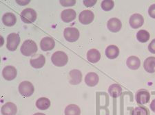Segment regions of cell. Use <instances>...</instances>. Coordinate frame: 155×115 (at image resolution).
<instances>
[{
    "instance_id": "obj_1",
    "label": "cell",
    "mask_w": 155,
    "mask_h": 115,
    "mask_svg": "<svg viewBox=\"0 0 155 115\" xmlns=\"http://www.w3.org/2000/svg\"><path fill=\"white\" fill-rule=\"evenodd\" d=\"M37 49H38V47H37L36 42L32 40L25 41L20 48L21 54L25 56H33L37 51Z\"/></svg>"
},
{
    "instance_id": "obj_2",
    "label": "cell",
    "mask_w": 155,
    "mask_h": 115,
    "mask_svg": "<svg viewBox=\"0 0 155 115\" xmlns=\"http://www.w3.org/2000/svg\"><path fill=\"white\" fill-rule=\"evenodd\" d=\"M51 61L57 67H64L68 63V57L65 52L58 51L52 54Z\"/></svg>"
},
{
    "instance_id": "obj_3",
    "label": "cell",
    "mask_w": 155,
    "mask_h": 115,
    "mask_svg": "<svg viewBox=\"0 0 155 115\" xmlns=\"http://www.w3.org/2000/svg\"><path fill=\"white\" fill-rule=\"evenodd\" d=\"M34 86L29 81H24L19 85V92L23 97H31L34 93Z\"/></svg>"
},
{
    "instance_id": "obj_4",
    "label": "cell",
    "mask_w": 155,
    "mask_h": 115,
    "mask_svg": "<svg viewBox=\"0 0 155 115\" xmlns=\"http://www.w3.org/2000/svg\"><path fill=\"white\" fill-rule=\"evenodd\" d=\"M20 42V37L19 34L11 33L7 37L6 48L9 51H14L17 49Z\"/></svg>"
},
{
    "instance_id": "obj_5",
    "label": "cell",
    "mask_w": 155,
    "mask_h": 115,
    "mask_svg": "<svg viewBox=\"0 0 155 115\" xmlns=\"http://www.w3.org/2000/svg\"><path fill=\"white\" fill-rule=\"evenodd\" d=\"M20 16L25 23H32L37 19V12L32 8H26L21 12Z\"/></svg>"
},
{
    "instance_id": "obj_6",
    "label": "cell",
    "mask_w": 155,
    "mask_h": 115,
    "mask_svg": "<svg viewBox=\"0 0 155 115\" xmlns=\"http://www.w3.org/2000/svg\"><path fill=\"white\" fill-rule=\"evenodd\" d=\"M64 38L68 42H73L79 38V32L76 27H67L64 32Z\"/></svg>"
},
{
    "instance_id": "obj_7",
    "label": "cell",
    "mask_w": 155,
    "mask_h": 115,
    "mask_svg": "<svg viewBox=\"0 0 155 115\" xmlns=\"http://www.w3.org/2000/svg\"><path fill=\"white\" fill-rule=\"evenodd\" d=\"M137 103L139 105H144L149 102L150 99V94L146 89H141L137 92L135 95Z\"/></svg>"
},
{
    "instance_id": "obj_8",
    "label": "cell",
    "mask_w": 155,
    "mask_h": 115,
    "mask_svg": "<svg viewBox=\"0 0 155 115\" xmlns=\"http://www.w3.org/2000/svg\"><path fill=\"white\" fill-rule=\"evenodd\" d=\"M94 19V14L91 11H82L79 14V22L84 25H88L91 23Z\"/></svg>"
},
{
    "instance_id": "obj_9",
    "label": "cell",
    "mask_w": 155,
    "mask_h": 115,
    "mask_svg": "<svg viewBox=\"0 0 155 115\" xmlns=\"http://www.w3.org/2000/svg\"><path fill=\"white\" fill-rule=\"evenodd\" d=\"M2 76L6 80L11 81L17 76V71L13 66H6L2 70Z\"/></svg>"
},
{
    "instance_id": "obj_10",
    "label": "cell",
    "mask_w": 155,
    "mask_h": 115,
    "mask_svg": "<svg viewBox=\"0 0 155 115\" xmlns=\"http://www.w3.org/2000/svg\"><path fill=\"white\" fill-rule=\"evenodd\" d=\"M129 23L131 27L134 29H137L141 27L144 23V18L141 14L135 13L130 17L129 20Z\"/></svg>"
},
{
    "instance_id": "obj_11",
    "label": "cell",
    "mask_w": 155,
    "mask_h": 115,
    "mask_svg": "<svg viewBox=\"0 0 155 115\" xmlns=\"http://www.w3.org/2000/svg\"><path fill=\"white\" fill-rule=\"evenodd\" d=\"M54 46H55V42H54V39L51 38V37H44V38L41 39V42H40L41 49L44 51H51L52 49H53Z\"/></svg>"
},
{
    "instance_id": "obj_12",
    "label": "cell",
    "mask_w": 155,
    "mask_h": 115,
    "mask_svg": "<svg viewBox=\"0 0 155 115\" xmlns=\"http://www.w3.org/2000/svg\"><path fill=\"white\" fill-rule=\"evenodd\" d=\"M2 115H16L17 112V106L12 102H7L2 107Z\"/></svg>"
},
{
    "instance_id": "obj_13",
    "label": "cell",
    "mask_w": 155,
    "mask_h": 115,
    "mask_svg": "<svg viewBox=\"0 0 155 115\" xmlns=\"http://www.w3.org/2000/svg\"><path fill=\"white\" fill-rule=\"evenodd\" d=\"M70 84L77 85L80 84L82 80V73L79 70L73 69L70 71Z\"/></svg>"
},
{
    "instance_id": "obj_14",
    "label": "cell",
    "mask_w": 155,
    "mask_h": 115,
    "mask_svg": "<svg viewBox=\"0 0 155 115\" xmlns=\"http://www.w3.org/2000/svg\"><path fill=\"white\" fill-rule=\"evenodd\" d=\"M107 27L112 32H118L122 27V23L119 19L112 18L107 21Z\"/></svg>"
},
{
    "instance_id": "obj_15",
    "label": "cell",
    "mask_w": 155,
    "mask_h": 115,
    "mask_svg": "<svg viewBox=\"0 0 155 115\" xmlns=\"http://www.w3.org/2000/svg\"><path fill=\"white\" fill-rule=\"evenodd\" d=\"M99 80V76L94 72H90L85 77V82L90 87L95 86Z\"/></svg>"
},
{
    "instance_id": "obj_16",
    "label": "cell",
    "mask_w": 155,
    "mask_h": 115,
    "mask_svg": "<svg viewBox=\"0 0 155 115\" xmlns=\"http://www.w3.org/2000/svg\"><path fill=\"white\" fill-rule=\"evenodd\" d=\"M77 13L72 9H66L62 11L61 14V19L66 23H69L76 19Z\"/></svg>"
},
{
    "instance_id": "obj_17",
    "label": "cell",
    "mask_w": 155,
    "mask_h": 115,
    "mask_svg": "<svg viewBox=\"0 0 155 115\" xmlns=\"http://www.w3.org/2000/svg\"><path fill=\"white\" fill-rule=\"evenodd\" d=\"M30 63L35 69H41L46 63V58L44 55L39 54L37 57L30 60Z\"/></svg>"
},
{
    "instance_id": "obj_18",
    "label": "cell",
    "mask_w": 155,
    "mask_h": 115,
    "mask_svg": "<svg viewBox=\"0 0 155 115\" xmlns=\"http://www.w3.org/2000/svg\"><path fill=\"white\" fill-rule=\"evenodd\" d=\"M2 22L6 26H13L17 22L16 16L12 12H6L2 17Z\"/></svg>"
},
{
    "instance_id": "obj_19",
    "label": "cell",
    "mask_w": 155,
    "mask_h": 115,
    "mask_svg": "<svg viewBox=\"0 0 155 115\" xmlns=\"http://www.w3.org/2000/svg\"><path fill=\"white\" fill-rule=\"evenodd\" d=\"M143 67L147 73H153L155 72V57H148L145 60Z\"/></svg>"
},
{
    "instance_id": "obj_20",
    "label": "cell",
    "mask_w": 155,
    "mask_h": 115,
    "mask_svg": "<svg viewBox=\"0 0 155 115\" xmlns=\"http://www.w3.org/2000/svg\"><path fill=\"white\" fill-rule=\"evenodd\" d=\"M119 55V47L114 45H111L107 47L106 49V56L109 59L113 60L117 58Z\"/></svg>"
},
{
    "instance_id": "obj_21",
    "label": "cell",
    "mask_w": 155,
    "mask_h": 115,
    "mask_svg": "<svg viewBox=\"0 0 155 115\" xmlns=\"http://www.w3.org/2000/svg\"><path fill=\"white\" fill-rule=\"evenodd\" d=\"M126 64L129 69L132 70H137L141 66V61L138 57L132 56L127 59Z\"/></svg>"
},
{
    "instance_id": "obj_22",
    "label": "cell",
    "mask_w": 155,
    "mask_h": 115,
    "mask_svg": "<svg viewBox=\"0 0 155 115\" xmlns=\"http://www.w3.org/2000/svg\"><path fill=\"white\" fill-rule=\"evenodd\" d=\"M87 59L92 63H96L101 59V54L96 49H90L87 53Z\"/></svg>"
},
{
    "instance_id": "obj_23",
    "label": "cell",
    "mask_w": 155,
    "mask_h": 115,
    "mask_svg": "<svg viewBox=\"0 0 155 115\" xmlns=\"http://www.w3.org/2000/svg\"><path fill=\"white\" fill-rule=\"evenodd\" d=\"M122 88L118 84H113L110 86L108 89V93L112 98H117L122 93Z\"/></svg>"
},
{
    "instance_id": "obj_24",
    "label": "cell",
    "mask_w": 155,
    "mask_h": 115,
    "mask_svg": "<svg viewBox=\"0 0 155 115\" xmlns=\"http://www.w3.org/2000/svg\"><path fill=\"white\" fill-rule=\"evenodd\" d=\"M36 106L39 110H46L51 106V101L46 97H41L37 100Z\"/></svg>"
},
{
    "instance_id": "obj_25",
    "label": "cell",
    "mask_w": 155,
    "mask_h": 115,
    "mask_svg": "<svg viewBox=\"0 0 155 115\" xmlns=\"http://www.w3.org/2000/svg\"><path fill=\"white\" fill-rule=\"evenodd\" d=\"M65 115H80L81 110L75 104H70L65 108Z\"/></svg>"
},
{
    "instance_id": "obj_26",
    "label": "cell",
    "mask_w": 155,
    "mask_h": 115,
    "mask_svg": "<svg viewBox=\"0 0 155 115\" xmlns=\"http://www.w3.org/2000/svg\"><path fill=\"white\" fill-rule=\"evenodd\" d=\"M150 35L147 30H141L137 33V39L140 42H146L149 41Z\"/></svg>"
},
{
    "instance_id": "obj_27",
    "label": "cell",
    "mask_w": 155,
    "mask_h": 115,
    "mask_svg": "<svg viewBox=\"0 0 155 115\" xmlns=\"http://www.w3.org/2000/svg\"><path fill=\"white\" fill-rule=\"evenodd\" d=\"M132 115H149L148 109L144 106L137 107L132 111Z\"/></svg>"
},
{
    "instance_id": "obj_28",
    "label": "cell",
    "mask_w": 155,
    "mask_h": 115,
    "mask_svg": "<svg viewBox=\"0 0 155 115\" xmlns=\"http://www.w3.org/2000/svg\"><path fill=\"white\" fill-rule=\"evenodd\" d=\"M114 3L112 0H104L101 2V8L105 11H110L114 8Z\"/></svg>"
},
{
    "instance_id": "obj_29",
    "label": "cell",
    "mask_w": 155,
    "mask_h": 115,
    "mask_svg": "<svg viewBox=\"0 0 155 115\" xmlns=\"http://www.w3.org/2000/svg\"><path fill=\"white\" fill-rule=\"evenodd\" d=\"M60 4L64 7L72 6L76 4L75 0H61Z\"/></svg>"
},
{
    "instance_id": "obj_30",
    "label": "cell",
    "mask_w": 155,
    "mask_h": 115,
    "mask_svg": "<svg viewBox=\"0 0 155 115\" xmlns=\"http://www.w3.org/2000/svg\"><path fill=\"white\" fill-rule=\"evenodd\" d=\"M148 14L150 17L155 19V4H152L148 9Z\"/></svg>"
},
{
    "instance_id": "obj_31",
    "label": "cell",
    "mask_w": 155,
    "mask_h": 115,
    "mask_svg": "<svg viewBox=\"0 0 155 115\" xmlns=\"http://www.w3.org/2000/svg\"><path fill=\"white\" fill-rule=\"evenodd\" d=\"M97 3L96 0H84V4L86 7H92Z\"/></svg>"
},
{
    "instance_id": "obj_32",
    "label": "cell",
    "mask_w": 155,
    "mask_h": 115,
    "mask_svg": "<svg viewBox=\"0 0 155 115\" xmlns=\"http://www.w3.org/2000/svg\"><path fill=\"white\" fill-rule=\"evenodd\" d=\"M148 49L150 52L155 54V39H153L148 45Z\"/></svg>"
},
{
    "instance_id": "obj_33",
    "label": "cell",
    "mask_w": 155,
    "mask_h": 115,
    "mask_svg": "<svg viewBox=\"0 0 155 115\" xmlns=\"http://www.w3.org/2000/svg\"><path fill=\"white\" fill-rule=\"evenodd\" d=\"M150 109L152 110V112H155V99L152 100V101L150 104Z\"/></svg>"
},
{
    "instance_id": "obj_34",
    "label": "cell",
    "mask_w": 155,
    "mask_h": 115,
    "mask_svg": "<svg viewBox=\"0 0 155 115\" xmlns=\"http://www.w3.org/2000/svg\"><path fill=\"white\" fill-rule=\"evenodd\" d=\"M30 2V1H17V3L19 4V5H21V6H24V5H26L27 4H28Z\"/></svg>"
},
{
    "instance_id": "obj_35",
    "label": "cell",
    "mask_w": 155,
    "mask_h": 115,
    "mask_svg": "<svg viewBox=\"0 0 155 115\" xmlns=\"http://www.w3.org/2000/svg\"><path fill=\"white\" fill-rule=\"evenodd\" d=\"M33 115H46V114H44V113H39V112H37V113L34 114Z\"/></svg>"
}]
</instances>
